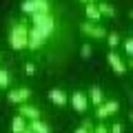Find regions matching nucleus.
Instances as JSON below:
<instances>
[{
  "mask_svg": "<svg viewBox=\"0 0 133 133\" xmlns=\"http://www.w3.org/2000/svg\"><path fill=\"white\" fill-rule=\"evenodd\" d=\"M27 38H29V27H27V22L14 24L11 31H9V47L14 49V51H22V49H27Z\"/></svg>",
  "mask_w": 133,
  "mask_h": 133,
  "instance_id": "nucleus-1",
  "label": "nucleus"
},
{
  "mask_svg": "<svg viewBox=\"0 0 133 133\" xmlns=\"http://www.w3.org/2000/svg\"><path fill=\"white\" fill-rule=\"evenodd\" d=\"M49 2L47 0H24L22 2V14H29V16H33V14H49Z\"/></svg>",
  "mask_w": 133,
  "mask_h": 133,
  "instance_id": "nucleus-2",
  "label": "nucleus"
},
{
  "mask_svg": "<svg viewBox=\"0 0 133 133\" xmlns=\"http://www.w3.org/2000/svg\"><path fill=\"white\" fill-rule=\"evenodd\" d=\"M80 31L84 33V36H89V38H95V40L107 38V29L102 27L100 22H82L80 24Z\"/></svg>",
  "mask_w": 133,
  "mask_h": 133,
  "instance_id": "nucleus-3",
  "label": "nucleus"
},
{
  "mask_svg": "<svg viewBox=\"0 0 133 133\" xmlns=\"http://www.w3.org/2000/svg\"><path fill=\"white\" fill-rule=\"evenodd\" d=\"M118 109H120L118 100H104V102L98 107V111H95V118L98 120H107V118H111V115L118 113Z\"/></svg>",
  "mask_w": 133,
  "mask_h": 133,
  "instance_id": "nucleus-4",
  "label": "nucleus"
},
{
  "mask_svg": "<svg viewBox=\"0 0 133 133\" xmlns=\"http://www.w3.org/2000/svg\"><path fill=\"white\" fill-rule=\"evenodd\" d=\"M44 42H47V38H44L42 33L38 31V29H29V38H27V49H33V51H38V49L44 47Z\"/></svg>",
  "mask_w": 133,
  "mask_h": 133,
  "instance_id": "nucleus-5",
  "label": "nucleus"
},
{
  "mask_svg": "<svg viewBox=\"0 0 133 133\" xmlns=\"http://www.w3.org/2000/svg\"><path fill=\"white\" fill-rule=\"evenodd\" d=\"M29 98H31V91L27 87H20V89H14V91L7 93V100H9L11 104H24Z\"/></svg>",
  "mask_w": 133,
  "mask_h": 133,
  "instance_id": "nucleus-6",
  "label": "nucleus"
},
{
  "mask_svg": "<svg viewBox=\"0 0 133 133\" xmlns=\"http://www.w3.org/2000/svg\"><path fill=\"white\" fill-rule=\"evenodd\" d=\"M71 107H73V111H78V113H84V111L89 109V98H87V93L73 91L71 93Z\"/></svg>",
  "mask_w": 133,
  "mask_h": 133,
  "instance_id": "nucleus-7",
  "label": "nucleus"
},
{
  "mask_svg": "<svg viewBox=\"0 0 133 133\" xmlns=\"http://www.w3.org/2000/svg\"><path fill=\"white\" fill-rule=\"evenodd\" d=\"M20 109H18V115L20 118H24L27 122H33V120H40V109H36L33 104H18Z\"/></svg>",
  "mask_w": 133,
  "mask_h": 133,
  "instance_id": "nucleus-8",
  "label": "nucleus"
},
{
  "mask_svg": "<svg viewBox=\"0 0 133 133\" xmlns=\"http://www.w3.org/2000/svg\"><path fill=\"white\" fill-rule=\"evenodd\" d=\"M107 60H109V64L113 66V71H115V73H124V71H127V64H124V60H122V58H120L115 51H111L109 56H107Z\"/></svg>",
  "mask_w": 133,
  "mask_h": 133,
  "instance_id": "nucleus-9",
  "label": "nucleus"
},
{
  "mask_svg": "<svg viewBox=\"0 0 133 133\" xmlns=\"http://www.w3.org/2000/svg\"><path fill=\"white\" fill-rule=\"evenodd\" d=\"M49 100H51L53 104H58V107H64L66 102H69V98H66V93L62 89H51L49 91Z\"/></svg>",
  "mask_w": 133,
  "mask_h": 133,
  "instance_id": "nucleus-10",
  "label": "nucleus"
},
{
  "mask_svg": "<svg viewBox=\"0 0 133 133\" xmlns=\"http://www.w3.org/2000/svg\"><path fill=\"white\" fill-rule=\"evenodd\" d=\"M84 14H87V18H89V22H100V20H102L95 2H87L84 5Z\"/></svg>",
  "mask_w": 133,
  "mask_h": 133,
  "instance_id": "nucleus-11",
  "label": "nucleus"
},
{
  "mask_svg": "<svg viewBox=\"0 0 133 133\" xmlns=\"http://www.w3.org/2000/svg\"><path fill=\"white\" fill-rule=\"evenodd\" d=\"M29 129V122L24 118H20V115H16L14 120H11V133H24Z\"/></svg>",
  "mask_w": 133,
  "mask_h": 133,
  "instance_id": "nucleus-12",
  "label": "nucleus"
},
{
  "mask_svg": "<svg viewBox=\"0 0 133 133\" xmlns=\"http://www.w3.org/2000/svg\"><path fill=\"white\" fill-rule=\"evenodd\" d=\"M29 129H31L33 133H51L49 124L42 122V120H33V122H29Z\"/></svg>",
  "mask_w": 133,
  "mask_h": 133,
  "instance_id": "nucleus-13",
  "label": "nucleus"
},
{
  "mask_svg": "<svg viewBox=\"0 0 133 133\" xmlns=\"http://www.w3.org/2000/svg\"><path fill=\"white\" fill-rule=\"evenodd\" d=\"M91 102H93L95 107H100L102 102H104V93H102L100 87H91Z\"/></svg>",
  "mask_w": 133,
  "mask_h": 133,
  "instance_id": "nucleus-14",
  "label": "nucleus"
},
{
  "mask_svg": "<svg viewBox=\"0 0 133 133\" xmlns=\"http://www.w3.org/2000/svg\"><path fill=\"white\" fill-rule=\"evenodd\" d=\"M98 11H100L102 18H104V16H107V18H113V16H115V9L109 5V2H98Z\"/></svg>",
  "mask_w": 133,
  "mask_h": 133,
  "instance_id": "nucleus-15",
  "label": "nucleus"
},
{
  "mask_svg": "<svg viewBox=\"0 0 133 133\" xmlns=\"http://www.w3.org/2000/svg\"><path fill=\"white\" fill-rule=\"evenodd\" d=\"M107 42H109V47H118L120 44V33H115V31L107 33Z\"/></svg>",
  "mask_w": 133,
  "mask_h": 133,
  "instance_id": "nucleus-16",
  "label": "nucleus"
},
{
  "mask_svg": "<svg viewBox=\"0 0 133 133\" xmlns=\"http://www.w3.org/2000/svg\"><path fill=\"white\" fill-rule=\"evenodd\" d=\"M7 87H9V71L0 69V89H7Z\"/></svg>",
  "mask_w": 133,
  "mask_h": 133,
  "instance_id": "nucleus-17",
  "label": "nucleus"
},
{
  "mask_svg": "<svg viewBox=\"0 0 133 133\" xmlns=\"http://www.w3.org/2000/svg\"><path fill=\"white\" fill-rule=\"evenodd\" d=\"M91 53H93L91 44H82V47H80V58H82V60H89V58H91Z\"/></svg>",
  "mask_w": 133,
  "mask_h": 133,
  "instance_id": "nucleus-18",
  "label": "nucleus"
},
{
  "mask_svg": "<svg viewBox=\"0 0 133 133\" xmlns=\"http://www.w3.org/2000/svg\"><path fill=\"white\" fill-rule=\"evenodd\" d=\"M124 51H127L129 58H133V40H127L124 42Z\"/></svg>",
  "mask_w": 133,
  "mask_h": 133,
  "instance_id": "nucleus-19",
  "label": "nucleus"
},
{
  "mask_svg": "<svg viewBox=\"0 0 133 133\" xmlns=\"http://www.w3.org/2000/svg\"><path fill=\"white\" fill-rule=\"evenodd\" d=\"M24 73H27V76H33V73H36V64H33V62H27V64H24Z\"/></svg>",
  "mask_w": 133,
  "mask_h": 133,
  "instance_id": "nucleus-20",
  "label": "nucleus"
},
{
  "mask_svg": "<svg viewBox=\"0 0 133 133\" xmlns=\"http://www.w3.org/2000/svg\"><path fill=\"white\" fill-rule=\"evenodd\" d=\"M93 133H109V129L104 124H98V127H93Z\"/></svg>",
  "mask_w": 133,
  "mask_h": 133,
  "instance_id": "nucleus-21",
  "label": "nucleus"
},
{
  "mask_svg": "<svg viewBox=\"0 0 133 133\" xmlns=\"http://www.w3.org/2000/svg\"><path fill=\"white\" fill-rule=\"evenodd\" d=\"M122 129H124L122 124H113V127L109 129V133H122Z\"/></svg>",
  "mask_w": 133,
  "mask_h": 133,
  "instance_id": "nucleus-22",
  "label": "nucleus"
},
{
  "mask_svg": "<svg viewBox=\"0 0 133 133\" xmlns=\"http://www.w3.org/2000/svg\"><path fill=\"white\" fill-rule=\"evenodd\" d=\"M127 69H131V71H133V58H129V62H127Z\"/></svg>",
  "mask_w": 133,
  "mask_h": 133,
  "instance_id": "nucleus-23",
  "label": "nucleus"
},
{
  "mask_svg": "<svg viewBox=\"0 0 133 133\" xmlns=\"http://www.w3.org/2000/svg\"><path fill=\"white\" fill-rule=\"evenodd\" d=\"M82 2H84V5H87V2H95V0H82Z\"/></svg>",
  "mask_w": 133,
  "mask_h": 133,
  "instance_id": "nucleus-24",
  "label": "nucleus"
},
{
  "mask_svg": "<svg viewBox=\"0 0 133 133\" xmlns=\"http://www.w3.org/2000/svg\"><path fill=\"white\" fill-rule=\"evenodd\" d=\"M24 133H33V131H31V129H27V131H24Z\"/></svg>",
  "mask_w": 133,
  "mask_h": 133,
  "instance_id": "nucleus-25",
  "label": "nucleus"
},
{
  "mask_svg": "<svg viewBox=\"0 0 133 133\" xmlns=\"http://www.w3.org/2000/svg\"><path fill=\"white\" fill-rule=\"evenodd\" d=\"M131 122H133V111H131Z\"/></svg>",
  "mask_w": 133,
  "mask_h": 133,
  "instance_id": "nucleus-26",
  "label": "nucleus"
},
{
  "mask_svg": "<svg viewBox=\"0 0 133 133\" xmlns=\"http://www.w3.org/2000/svg\"><path fill=\"white\" fill-rule=\"evenodd\" d=\"M0 60H2V51H0Z\"/></svg>",
  "mask_w": 133,
  "mask_h": 133,
  "instance_id": "nucleus-27",
  "label": "nucleus"
},
{
  "mask_svg": "<svg viewBox=\"0 0 133 133\" xmlns=\"http://www.w3.org/2000/svg\"><path fill=\"white\" fill-rule=\"evenodd\" d=\"M131 18H133V11H131Z\"/></svg>",
  "mask_w": 133,
  "mask_h": 133,
  "instance_id": "nucleus-28",
  "label": "nucleus"
},
{
  "mask_svg": "<svg viewBox=\"0 0 133 133\" xmlns=\"http://www.w3.org/2000/svg\"><path fill=\"white\" fill-rule=\"evenodd\" d=\"M91 133H93V131H91Z\"/></svg>",
  "mask_w": 133,
  "mask_h": 133,
  "instance_id": "nucleus-29",
  "label": "nucleus"
}]
</instances>
